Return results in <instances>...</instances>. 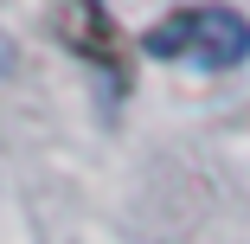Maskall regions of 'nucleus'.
Wrapping results in <instances>:
<instances>
[{"label":"nucleus","mask_w":250,"mask_h":244,"mask_svg":"<svg viewBox=\"0 0 250 244\" xmlns=\"http://www.w3.org/2000/svg\"><path fill=\"white\" fill-rule=\"evenodd\" d=\"M147 58H173V65H199V71H231L250 58V20L237 7H180L161 26L141 32Z\"/></svg>","instance_id":"obj_1"},{"label":"nucleus","mask_w":250,"mask_h":244,"mask_svg":"<svg viewBox=\"0 0 250 244\" xmlns=\"http://www.w3.org/2000/svg\"><path fill=\"white\" fill-rule=\"evenodd\" d=\"M13 65H20V52H13V39H7V32H0V77H7Z\"/></svg>","instance_id":"obj_3"},{"label":"nucleus","mask_w":250,"mask_h":244,"mask_svg":"<svg viewBox=\"0 0 250 244\" xmlns=\"http://www.w3.org/2000/svg\"><path fill=\"white\" fill-rule=\"evenodd\" d=\"M58 32H64L71 52H83L90 65H103L109 77H122V71H128L122 32H116V20L103 13V0H58Z\"/></svg>","instance_id":"obj_2"}]
</instances>
